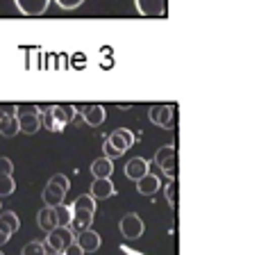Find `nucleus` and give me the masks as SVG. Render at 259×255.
I'll return each instance as SVG.
<instances>
[{
	"label": "nucleus",
	"mask_w": 259,
	"mask_h": 255,
	"mask_svg": "<svg viewBox=\"0 0 259 255\" xmlns=\"http://www.w3.org/2000/svg\"><path fill=\"white\" fill-rule=\"evenodd\" d=\"M75 114L77 112L73 105H50V107L44 110L41 121H44V128L50 130V132H62L66 128V123L75 119Z\"/></svg>",
	"instance_id": "obj_1"
},
{
	"label": "nucleus",
	"mask_w": 259,
	"mask_h": 255,
	"mask_svg": "<svg viewBox=\"0 0 259 255\" xmlns=\"http://www.w3.org/2000/svg\"><path fill=\"white\" fill-rule=\"evenodd\" d=\"M39 228L44 230L46 235L48 233H53L55 228H59V219H57V212H55V207H50V205H46L44 210L39 212Z\"/></svg>",
	"instance_id": "obj_13"
},
{
	"label": "nucleus",
	"mask_w": 259,
	"mask_h": 255,
	"mask_svg": "<svg viewBox=\"0 0 259 255\" xmlns=\"http://www.w3.org/2000/svg\"><path fill=\"white\" fill-rule=\"evenodd\" d=\"M82 119H84L89 126H103L105 119H107V112H105L103 105H87L82 110Z\"/></svg>",
	"instance_id": "obj_16"
},
{
	"label": "nucleus",
	"mask_w": 259,
	"mask_h": 255,
	"mask_svg": "<svg viewBox=\"0 0 259 255\" xmlns=\"http://www.w3.org/2000/svg\"><path fill=\"white\" fill-rule=\"evenodd\" d=\"M16 189V183H14L12 175H0V196H9Z\"/></svg>",
	"instance_id": "obj_23"
},
{
	"label": "nucleus",
	"mask_w": 259,
	"mask_h": 255,
	"mask_svg": "<svg viewBox=\"0 0 259 255\" xmlns=\"http://www.w3.org/2000/svg\"><path fill=\"white\" fill-rule=\"evenodd\" d=\"M66 192H68V178H66V175H64V173L53 175V178L48 180V185H46V189H44V201H46V205H50V207L62 205V201H64V196H66Z\"/></svg>",
	"instance_id": "obj_2"
},
{
	"label": "nucleus",
	"mask_w": 259,
	"mask_h": 255,
	"mask_svg": "<svg viewBox=\"0 0 259 255\" xmlns=\"http://www.w3.org/2000/svg\"><path fill=\"white\" fill-rule=\"evenodd\" d=\"M125 175L130 180H134V183H139L143 175H148V162L143 160V157H134V160H130L125 164Z\"/></svg>",
	"instance_id": "obj_15"
},
{
	"label": "nucleus",
	"mask_w": 259,
	"mask_h": 255,
	"mask_svg": "<svg viewBox=\"0 0 259 255\" xmlns=\"http://www.w3.org/2000/svg\"><path fill=\"white\" fill-rule=\"evenodd\" d=\"M23 255H46V246L39 242H30L23 246Z\"/></svg>",
	"instance_id": "obj_24"
},
{
	"label": "nucleus",
	"mask_w": 259,
	"mask_h": 255,
	"mask_svg": "<svg viewBox=\"0 0 259 255\" xmlns=\"http://www.w3.org/2000/svg\"><path fill=\"white\" fill-rule=\"evenodd\" d=\"M18 117V126H21V132L25 134H34L36 130L41 128V114L36 107H21V112L16 114Z\"/></svg>",
	"instance_id": "obj_5"
},
{
	"label": "nucleus",
	"mask_w": 259,
	"mask_h": 255,
	"mask_svg": "<svg viewBox=\"0 0 259 255\" xmlns=\"http://www.w3.org/2000/svg\"><path fill=\"white\" fill-rule=\"evenodd\" d=\"M75 242L80 244V248L84 253H94L100 248V235L94 233L91 228H87V230H80V235H75Z\"/></svg>",
	"instance_id": "obj_11"
},
{
	"label": "nucleus",
	"mask_w": 259,
	"mask_h": 255,
	"mask_svg": "<svg viewBox=\"0 0 259 255\" xmlns=\"http://www.w3.org/2000/svg\"><path fill=\"white\" fill-rule=\"evenodd\" d=\"M12 171H14L12 160H7V157H0V175H12Z\"/></svg>",
	"instance_id": "obj_25"
},
{
	"label": "nucleus",
	"mask_w": 259,
	"mask_h": 255,
	"mask_svg": "<svg viewBox=\"0 0 259 255\" xmlns=\"http://www.w3.org/2000/svg\"><path fill=\"white\" fill-rule=\"evenodd\" d=\"M73 242H75V235H73V230L66 228V226L55 228L53 233H48V237H46V246L53 253H64V248L71 246Z\"/></svg>",
	"instance_id": "obj_3"
},
{
	"label": "nucleus",
	"mask_w": 259,
	"mask_h": 255,
	"mask_svg": "<svg viewBox=\"0 0 259 255\" xmlns=\"http://www.w3.org/2000/svg\"><path fill=\"white\" fill-rule=\"evenodd\" d=\"M55 212H57V219H59V226H66V228H71V224H73V207H68V205H57L55 207Z\"/></svg>",
	"instance_id": "obj_22"
},
{
	"label": "nucleus",
	"mask_w": 259,
	"mask_h": 255,
	"mask_svg": "<svg viewBox=\"0 0 259 255\" xmlns=\"http://www.w3.org/2000/svg\"><path fill=\"white\" fill-rule=\"evenodd\" d=\"M134 5L141 16H164L166 14V0H134Z\"/></svg>",
	"instance_id": "obj_9"
},
{
	"label": "nucleus",
	"mask_w": 259,
	"mask_h": 255,
	"mask_svg": "<svg viewBox=\"0 0 259 255\" xmlns=\"http://www.w3.org/2000/svg\"><path fill=\"white\" fill-rule=\"evenodd\" d=\"M109 143H112L114 148H116L118 153H125V151H130V148L134 146V134L130 132L127 128H121V130H114L112 134H109V139H107Z\"/></svg>",
	"instance_id": "obj_8"
},
{
	"label": "nucleus",
	"mask_w": 259,
	"mask_h": 255,
	"mask_svg": "<svg viewBox=\"0 0 259 255\" xmlns=\"http://www.w3.org/2000/svg\"><path fill=\"white\" fill-rule=\"evenodd\" d=\"M114 194H116V187H114V183L109 178H96V183L91 185V196L94 198H112Z\"/></svg>",
	"instance_id": "obj_14"
},
{
	"label": "nucleus",
	"mask_w": 259,
	"mask_h": 255,
	"mask_svg": "<svg viewBox=\"0 0 259 255\" xmlns=\"http://www.w3.org/2000/svg\"><path fill=\"white\" fill-rule=\"evenodd\" d=\"M55 3H57L62 9H75V7H80L84 0H55Z\"/></svg>",
	"instance_id": "obj_26"
},
{
	"label": "nucleus",
	"mask_w": 259,
	"mask_h": 255,
	"mask_svg": "<svg viewBox=\"0 0 259 255\" xmlns=\"http://www.w3.org/2000/svg\"><path fill=\"white\" fill-rule=\"evenodd\" d=\"M82 253H84V251H82V248H80V244H77V242H73L71 246H66V248H64V253H62V255H82Z\"/></svg>",
	"instance_id": "obj_28"
},
{
	"label": "nucleus",
	"mask_w": 259,
	"mask_h": 255,
	"mask_svg": "<svg viewBox=\"0 0 259 255\" xmlns=\"http://www.w3.org/2000/svg\"><path fill=\"white\" fill-rule=\"evenodd\" d=\"M94 214L96 212H89V210H73V228L77 230H87L91 228V224H94Z\"/></svg>",
	"instance_id": "obj_20"
},
{
	"label": "nucleus",
	"mask_w": 259,
	"mask_h": 255,
	"mask_svg": "<svg viewBox=\"0 0 259 255\" xmlns=\"http://www.w3.org/2000/svg\"><path fill=\"white\" fill-rule=\"evenodd\" d=\"M73 210H89V212H96V198L91 194H82V196L75 198L73 203Z\"/></svg>",
	"instance_id": "obj_21"
},
{
	"label": "nucleus",
	"mask_w": 259,
	"mask_h": 255,
	"mask_svg": "<svg viewBox=\"0 0 259 255\" xmlns=\"http://www.w3.org/2000/svg\"><path fill=\"white\" fill-rule=\"evenodd\" d=\"M14 3H16L18 12L25 16H41L48 9L50 0H14Z\"/></svg>",
	"instance_id": "obj_10"
},
{
	"label": "nucleus",
	"mask_w": 259,
	"mask_h": 255,
	"mask_svg": "<svg viewBox=\"0 0 259 255\" xmlns=\"http://www.w3.org/2000/svg\"><path fill=\"white\" fill-rule=\"evenodd\" d=\"M103 151H105V157H112V160H114V157H118V155H121V153H118L116 148H114V146H112V143H109V141H105Z\"/></svg>",
	"instance_id": "obj_29"
},
{
	"label": "nucleus",
	"mask_w": 259,
	"mask_h": 255,
	"mask_svg": "<svg viewBox=\"0 0 259 255\" xmlns=\"http://www.w3.org/2000/svg\"><path fill=\"white\" fill-rule=\"evenodd\" d=\"M16 132H21V126H18V117L14 107H0V134L14 137Z\"/></svg>",
	"instance_id": "obj_7"
},
{
	"label": "nucleus",
	"mask_w": 259,
	"mask_h": 255,
	"mask_svg": "<svg viewBox=\"0 0 259 255\" xmlns=\"http://www.w3.org/2000/svg\"><path fill=\"white\" fill-rule=\"evenodd\" d=\"M18 228H21V221H18V216L14 214V212H0V230H3L5 235L12 237Z\"/></svg>",
	"instance_id": "obj_18"
},
{
	"label": "nucleus",
	"mask_w": 259,
	"mask_h": 255,
	"mask_svg": "<svg viewBox=\"0 0 259 255\" xmlns=\"http://www.w3.org/2000/svg\"><path fill=\"white\" fill-rule=\"evenodd\" d=\"M157 189H159V178H157V175L148 173V175H143V178L137 183V192L143 194V196H152Z\"/></svg>",
	"instance_id": "obj_19"
},
{
	"label": "nucleus",
	"mask_w": 259,
	"mask_h": 255,
	"mask_svg": "<svg viewBox=\"0 0 259 255\" xmlns=\"http://www.w3.org/2000/svg\"><path fill=\"white\" fill-rule=\"evenodd\" d=\"M9 242V235H5L3 230H0V246H3V244H7Z\"/></svg>",
	"instance_id": "obj_30"
},
{
	"label": "nucleus",
	"mask_w": 259,
	"mask_h": 255,
	"mask_svg": "<svg viewBox=\"0 0 259 255\" xmlns=\"http://www.w3.org/2000/svg\"><path fill=\"white\" fill-rule=\"evenodd\" d=\"M175 162H178V153H175L173 143H166V146H161L159 151L155 153V164L159 166L168 178H175V171H178Z\"/></svg>",
	"instance_id": "obj_4"
},
{
	"label": "nucleus",
	"mask_w": 259,
	"mask_h": 255,
	"mask_svg": "<svg viewBox=\"0 0 259 255\" xmlns=\"http://www.w3.org/2000/svg\"><path fill=\"white\" fill-rule=\"evenodd\" d=\"M143 219L139 214H134V212H130L121 219V224H118V230H121V235L125 239H139L143 235Z\"/></svg>",
	"instance_id": "obj_6"
},
{
	"label": "nucleus",
	"mask_w": 259,
	"mask_h": 255,
	"mask_svg": "<svg viewBox=\"0 0 259 255\" xmlns=\"http://www.w3.org/2000/svg\"><path fill=\"white\" fill-rule=\"evenodd\" d=\"M166 201H168L170 207H175V183H170L168 187H166Z\"/></svg>",
	"instance_id": "obj_27"
},
{
	"label": "nucleus",
	"mask_w": 259,
	"mask_h": 255,
	"mask_svg": "<svg viewBox=\"0 0 259 255\" xmlns=\"http://www.w3.org/2000/svg\"><path fill=\"white\" fill-rule=\"evenodd\" d=\"M91 173H94V178H112V173H114L112 157H98L91 164Z\"/></svg>",
	"instance_id": "obj_17"
},
{
	"label": "nucleus",
	"mask_w": 259,
	"mask_h": 255,
	"mask_svg": "<svg viewBox=\"0 0 259 255\" xmlns=\"http://www.w3.org/2000/svg\"><path fill=\"white\" fill-rule=\"evenodd\" d=\"M148 117H150V121L155 123V126L166 128V126H170V121H173V110H170L168 105H152Z\"/></svg>",
	"instance_id": "obj_12"
}]
</instances>
